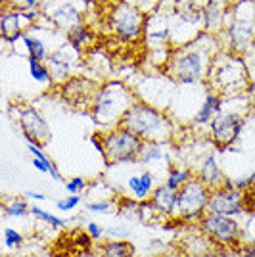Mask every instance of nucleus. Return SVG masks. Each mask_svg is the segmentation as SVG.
I'll list each match as a JSON object with an SVG mask.
<instances>
[{
  "label": "nucleus",
  "mask_w": 255,
  "mask_h": 257,
  "mask_svg": "<svg viewBox=\"0 0 255 257\" xmlns=\"http://www.w3.org/2000/svg\"><path fill=\"white\" fill-rule=\"evenodd\" d=\"M247 94H249V98L255 102V75L251 77V85H249V92H247Z\"/></svg>",
  "instance_id": "obj_40"
},
{
  "label": "nucleus",
  "mask_w": 255,
  "mask_h": 257,
  "mask_svg": "<svg viewBox=\"0 0 255 257\" xmlns=\"http://www.w3.org/2000/svg\"><path fill=\"white\" fill-rule=\"evenodd\" d=\"M98 88H100V85H96L94 81H90V79L71 77L69 81L62 83L60 92H62V98H64L67 104H71V106L90 107Z\"/></svg>",
  "instance_id": "obj_14"
},
{
  "label": "nucleus",
  "mask_w": 255,
  "mask_h": 257,
  "mask_svg": "<svg viewBox=\"0 0 255 257\" xmlns=\"http://www.w3.org/2000/svg\"><path fill=\"white\" fill-rule=\"evenodd\" d=\"M196 177H198L200 181L205 182L211 190L228 181V179L224 177V173H223V169H221L219 160H217V156H215V154H209V156H205V158H203Z\"/></svg>",
  "instance_id": "obj_18"
},
{
  "label": "nucleus",
  "mask_w": 255,
  "mask_h": 257,
  "mask_svg": "<svg viewBox=\"0 0 255 257\" xmlns=\"http://www.w3.org/2000/svg\"><path fill=\"white\" fill-rule=\"evenodd\" d=\"M39 2H41V0H25V8H37V6H39Z\"/></svg>",
  "instance_id": "obj_41"
},
{
  "label": "nucleus",
  "mask_w": 255,
  "mask_h": 257,
  "mask_svg": "<svg viewBox=\"0 0 255 257\" xmlns=\"http://www.w3.org/2000/svg\"><path fill=\"white\" fill-rule=\"evenodd\" d=\"M230 182H232L234 186L238 188V190H242V192H245L247 188H251L255 184V171L249 173V175H245V177H238V179H230Z\"/></svg>",
  "instance_id": "obj_35"
},
{
  "label": "nucleus",
  "mask_w": 255,
  "mask_h": 257,
  "mask_svg": "<svg viewBox=\"0 0 255 257\" xmlns=\"http://www.w3.org/2000/svg\"><path fill=\"white\" fill-rule=\"evenodd\" d=\"M25 198H29V200H37V202H44V200H48V196H46V194L35 192V190H29V192H25Z\"/></svg>",
  "instance_id": "obj_38"
},
{
  "label": "nucleus",
  "mask_w": 255,
  "mask_h": 257,
  "mask_svg": "<svg viewBox=\"0 0 255 257\" xmlns=\"http://www.w3.org/2000/svg\"><path fill=\"white\" fill-rule=\"evenodd\" d=\"M200 226L207 238H211L215 244H223V246L238 244V240L242 236V226L236 217H226V215L207 211L200 221Z\"/></svg>",
  "instance_id": "obj_11"
},
{
  "label": "nucleus",
  "mask_w": 255,
  "mask_h": 257,
  "mask_svg": "<svg viewBox=\"0 0 255 257\" xmlns=\"http://www.w3.org/2000/svg\"><path fill=\"white\" fill-rule=\"evenodd\" d=\"M86 179L83 177H71L69 181H65V190L67 194H83L86 190Z\"/></svg>",
  "instance_id": "obj_33"
},
{
  "label": "nucleus",
  "mask_w": 255,
  "mask_h": 257,
  "mask_svg": "<svg viewBox=\"0 0 255 257\" xmlns=\"http://www.w3.org/2000/svg\"><path fill=\"white\" fill-rule=\"evenodd\" d=\"M251 77L244 58L230 50H221L215 56L207 77V90L223 98H242L249 92Z\"/></svg>",
  "instance_id": "obj_3"
},
{
  "label": "nucleus",
  "mask_w": 255,
  "mask_h": 257,
  "mask_svg": "<svg viewBox=\"0 0 255 257\" xmlns=\"http://www.w3.org/2000/svg\"><path fill=\"white\" fill-rule=\"evenodd\" d=\"M31 207L33 205L27 204V200H23V198H12V200H4V204H2V215L4 217H16V219H20V217H27V215L31 213Z\"/></svg>",
  "instance_id": "obj_27"
},
{
  "label": "nucleus",
  "mask_w": 255,
  "mask_h": 257,
  "mask_svg": "<svg viewBox=\"0 0 255 257\" xmlns=\"http://www.w3.org/2000/svg\"><path fill=\"white\" fill-rule=\"evenodd\" d=\"M160 161H165V163H167V167L173 165L169 154H165L161 142H144V146H142L140 156H139V165H144V167H154V165H156V163H160Z\"/></svg>",
  "instance_id": "obj_20"
},
{
  "label": "nucleus",
  "mask_w": 255,
  "mask_h": 257,
  "mask_svg": "<svg viewBox=\"0 0 255 257\" xmlns=\"http://www.w3.org/2000/svg\"><path fill=\"white\" fill-rule=\"evenodd\" d=\"M156 186H158V179H156V175L150 169L137 171L133 173V175H129L125 196L131 198V200H135V202H146V200L152 198Z\"/></svg>",
  "instance_id": "obj_15"
},
{
  "label": "nucleus",
  "mask_w": 255,
  "mask_h": 257,
  "mask_svg": "<svg viewBox=\"0 0 255 257\" xmlns=\"http://www.w3.org/2000/svg\"><path fill=\"white\" fill-rule=\"evenodd\" d=\"M221 52V41L213 33H200L196 39L175 46L165 64V77L175 85L194 86L207 83L215 56Z\"/></svg>",
  "instance_id": "obj_1"
},
{
  "label": "nucleus",
  "mask_w": 255,
  "mask_h": 257,
  "mask_svg": "<svg viewBox=\"0 0 255 257\" xmlns=\"http://www.w3.org/2000/svg\"><path fill=\"white\" fill-rule=\"evenodd\" d=\"M86 232L92 236V240L96 242V240H100V238L104 236V232H106V230L98 225L96 221H88V223H86Z\"/></svg>",
  "instance_id": "obj_36"
},
{
  "label": "nucleus",
  "mask_w": 255,
  "mask_h": 257,
  "mask_svg": "<svg viewBox=\"0 0 255 257\" xmlns=\"http://www.w3.org/2000/svg\"><path fill=\"white\" fill-rule=\"evenodd\" d=\"M102 139V158L107 167L113 165H135L139 163L140 150L144 140L125 127H115L109 131H98Z\"/></svg>",
  "instance_id": "obj_6"
},
{
  "label": "nucleus",
  "mask_w": 255,
  "mask_h": 257,
  "mask_svg": "<svg viewBox=\"0 0 255 257\" xmlns=\"http://www.w3.org/2000/svg\"><path fill=\"white\" fill-rule=\"evenodd\" d=\"M79 56H81V52L75 50L69 43H62L50 56H48L46 65L50 67L54 83H65V81H69L71 77H75L73 69L77 67V64H79Z\"/></svg>",
  "instance_id": "obj_13"
},
{
  "label": "nucleus",
  "mask_w": 255,
  "mask_h": 257,
  "mask_svg": "<svg viewBox=\"0 0 255 257\" xmlns=\"http://www.w3.org/2000/svg\"><path fill=\"white\" fill-rule=\"evenodd\" d=\"M54 23L58 27H64V29H71L75 23H79V12L77 6L71 2H64L60 4L56 10H54Z\"/></svg>",
  "instance_id": "obj_24"
},
{
  "label": "nucleus",
  "mask_w": 255,
  "mask_h": 257,
  "mask_svg": "<svg viewBox=\"0 0 255 257\" xmlns=\"http://www.w3.org/2000/svg\"><path fill=\"white\" fill-rule=\"evenodd\" d=\"M113 209V202L111 200H100V202H88L86 204V211L96 215H106Z\"/></svg>",
  "instance_id": "obj_32"
},
{
  "label": "nucleus",
  "mask_w": 255,
  "mask_h": 257,
  "mask_svg": "<svg viewBox=\"0 0 255 257\" xmlns=\"http://www.w3.org/2000/svg\"><path fill=\"white\" fill-rule=\"evenodd\" d=\"M223 109H224V98L221 96V94H217V92L207 90L205 98L202 100V104L196 109L194 117H192V123H194V125H200V127L209 125Z\"/></svg>",
  "instance_id": "obj_17"
},
{
  "label": "nucleus",
  "mask_w": 255,
  "mask_h": 257,
  "mask_svg": "<svg viewBox=\"0 0 255 257\" xmlns=\"http://www.w3.org/2000/svg\"><path fill=\"white\" fill-rule=\"evenodd\" d=\"M226 50L242 56L255 41V0H238L224 16Z\"/></svg>",
  "instance_id": "obj_5"
},
{
  "label": "nucleus",
  "mask_w": 255,
  "mask_h": 257,
  "mask_svg": "<svg viewBox=\"0 0 255 257\" xmlns=\"http://www.w3.org/2000/svg\"><path fill=\"white\" fill-rule=\"evenodd\" d=\"M23 234L20 230H16V228H4V246L8 247V249H18V247L23 246Z\"/></svg>",
  "instance_id": "obj_30"
},
{
  "label": "nucleus",
  "mask_w": 255,
  "mask_h": 257,
  "mask_svg": "<svg viewBox=\"0 0 255 257\" xmlns=\"http://www.w3.org/2000/svg\"><path fill=\"white\" fill-rule=\"evenodd\" d=\"M106 234L109 240H129L131 230H129V226H125V225H113V226H107Z\"/></svg>",
  "instance_id": "obj_34"
},
{
  "label": "nucleus",
  "mask_w": 255,
  "mask_h": 257,
  "mask_svg": "<svg viewBox=\"0 0 255 257\" xmlns=\"http://www.w3.org/2000/svg\"><path fill=\"white\" fill-rule=\"evenodd\" d=\"M33 167L37 169L39 173H44V175H50L54 181H62V175H60V171H58V167H56V163H54L48 156L46 158H43V160H39V158H33L31 160Z\"/></svg>",
  "instance_id": "obj_29"
},
{
  "label": "nucleus",
  "mask_w": 255,
  "mask_h": 257,
  "mask_svg": "<svg viewBox=\"0 0 255 257\" xmlns=\"http://www.w3.org/2000/svg\"><path fill=\"white\" fill-rule=\"evenodd\" d=\"M79 204H81V194H69L67 198L58 200V202H56V207H58L62 213H67V211L75 209Z\"/></svg>",
  "instance_id": "obj_31"
},
{
  "label": "nucleus",
  "mask_w": 255,
  "mask_h": 257,
  "mask_svg": "<svg viewBox=\"0 0 255 257\" xmlns=\"http://www.w3.org/2000/svg\"><path fill=\"white\" fill-rule=\"evenodd\" d=\"M244 194H245V211L249 215L255 213V184L251 188H247Z\"/></svg>",
  "instance_id": "obj_37"
},
{
  "label": "nucleus",
  "mask_w": 255,
  "mask_h": 257,
  "mask_svg": "<svg viewBox=\"0 0 255 257\" xmlns=\"http://www.w3.org/2000/svg\"><path fill=\"white\" fill-rule=\"evenodd\" d=\"M67 43L73 46L75 50H79V52H83L86 50L90 44L94 43V35L88 31V27H86L85 23H75L71 29H67Z\"/></svg>",
  "instance_id": "obj_22"
},
{
  "label": "nucleus",
  "mask_w": 255,
  "mask_h": 257,
  "mask_svg": "<svg viewBox=\"0 0 255 257\" xmlns=\"http://www.w3.org/2000/svg\"><path fill=\"white\" fill-rule=\"evenodd\" d=\"M23 44L27 48V60H39V62H44L48 60V56L54 52L50 50L46 43H44L41 37H35L33 33H23L22 37Z\"/></svg>",
  "instance_id": "obj_21"
},
{
  "label": "nucleus",
  "mask_w": 255,
  "mask_h": 257,
  "mask_svg": "<svg viewBox=\"0 0 255 257\" xmlns=\"http://www.w3.org/2000/svg\"><path fill=\"white\" fill-rule=\"evenodd\" d=\"M98 257H135V246L129 240H107L100 246Z\"/></svg>",
  "instance_id": "obj_23"
},
{
  "label": "nucleus",
  "mask_w": 255,
  "mask_h": 257,
  "mask_svg": "<svg viewBox=\"0 0 255 257\" xmlns=\"http://www.w3.org/2000/svg\"><path fill=\"white\" fill-rule=\"evenodd\" d=\"M146 27V16L139 6H133L129 2L117 4V8L111 14V29L117 39L125 43L139 41Z\"/></svg>",
  "instance_id": "obj_9"
},
{
  "label": "nucleus",
  "mask_w": 255,
  "mask_h": 257,
  "mask_svg": "<svg viewBox=\"0 0 255 257\" xmlns=\"http://www.w3.org/2000/svg\"><path fill=\"white\" fill-rule=\"evenodd\" d=\"M245 127V115L242 109H228L221 111L217 117L209 123V140L215 148L228 150L240 139Z\"/></svg>",
  "instance_id": "obj_8"
},
{
  "label": "nucleus",
  "mask_w": 255,
  "mask_h": 257,
  "mask_svg": "<svg viewBox=\"0 0 255 257\" xmlns=\"http://www.w3.org/2000/svg\"><path fill=\"white\" fill-rule=\"evenodd\" d=\"M196 175L188 169V167H177V165H171L167 167V173H165V184L173 188V190H181L182 186L188 181H192Z\"/></svg>",
  "instance_id": "obj_25"
},
{
  "label": "nucleus",
  "mask_w": 255,
  "mask_h": 257,
  "mask_svg": "<svg viewBox=\"0 0 255 257\" xmlns=\"http://www.w3.org/2000/svg\"><path fill=\"white\" fill-rule=\"evenodd\" d=\"M209 211L211 213L226 215V217H240L245 211V194L234 186L230 179L213 188L209 196Z\"/></svg>",
  "instance_id": "obj_12"
},
{
  "label": "nucleus",
  "mask_w": 255,
  "mask_h": 257,
  "mask_svg": "<svg viewBox=\"0 0 255 257\" xmlns=\"http://www.w3.org/2000/svg\"><path fill=\"white\" fill-rule=\"evenodd\" d=\"M177 200H179V190L169 188L165 182L158 184L152 198H150V202L154 204V207L158 209V213L163 219H175L177 217Z\"/></svg>",
  "instance_id": "obj_16"
},
{
  "label": "nucleus",
  "mask_w": 255,
  "mask_h": 257,
  "mask_svg": "<svg viewBox=\"0 0 255 257\" xmlns=\"http://www.w3.org/2000/svg\"><path fill=\"white\" fill-rule=\"evenodd\" d=\"M242 257H255V242L242 247Z\"/></svg>",
  "instance_id": "obj_39"
},
{
  "label": "nucleus",
  "mask_w": 255,
  "mask_h": 257,
  "mask_svg": "<svg viewBox=\"0 0 255 257\" xmlns=\"http://www.w3.org/2000/svg\"><path fill=\"white\" fill-rule=\"evenodd\" d=\"M31 213L35 215L39 221H43L44 225L52 226V228H56V230H62V228H65V226H67V221H69V219H60V217H56V215H52L50 211L43 209L41 205H33Z\"/></svg>",
  "instance_id": "obj_28"
},
{
  "label": "nucleus",
  "mask_w": 255,
  "mask_h": 257,
  "mask_svg": "<svg viewBox=\"0 0 255 257\" xmlns=\"http://www.w3.org/2000/svg\"><path fill=\"white\" fill-rule=\"evenodd\" d=\"M23 22H27L23 18L22 12H2V18H0V33H2V39L14 43L18 39L23 37Z\"/></svg>",
  "instance_id": "obj_19"
},
{
  "label": "nucleus",
  "mask_w": 255,
  "mask_h": 257,
  "mask_svg": "<svg viewBox=\"0 0 255 257\" xmlns=\"http://www.w3.org/2000/svg\"><path fill=\"white\" fill-rule=\"evenodd\" d=\"M121 127L129 128L144 142L167 144L173 139V119L160 106H154L144 100H137L133 107L121 119Z\"/></svg>",
  "instance_id": "obj_4"
},
{
  "label": "nucleus",
  "mask_w": 255,
  "mask_h": 257,
  "mask_svg": "<svg viewBox=\"0 0 255 257\" xmlns=\"http://www.w3.org/2000/svg\"><path fill=\"white\" fill-rule=\"evenodd\" d=\"M12 111H16L14 117L18 121L27 142L39 144L43 148L50 142V139H52L50 125L37 107L29 106V104H16V106H12Z\"/></svg>",
  "instance_id": "obj_10"
},
{
  "label": "nucleus",
  "mask_w": 255,
  "mask_h": 257,
  "mask_svg": "<svg viewBox=\"0 0 255 257\" xmlns=\"http://www.w3.org/2000/svg\"><path fill=\"white\" fill-rule=\"evenodd\" d=\"M27 62H29V75H31L35 83L44 86L54 85V77L50 73V67L44 62H39V60H27Z\"/></svg>",
  "instance_id": "obj_26"
},
{
  "label": "nucleus",
  "mask_w": 255,
  "mask_h": 257,
  "mask_svg": "<svg viewBox=\"0 0 255 257\" xmlns=\"http://www.w3.org/2000/svg\"><path fill=\"white\" fill-rule=\"evenodd\" d=\"M209 196H211V188L198 177H194L179 190L175 219L184 223L202 221L203 215L209 211Z\"/></svg>",
  "instance_id": "obj_7"
},
{
  "label": "nucleus",
  "mask_w": 255,
  "mask_h": 257,
  "mask_svg": "<svg viewBox=\"0 0 255 257\" xmlns=\"http://www.w3.org/2000/svg\"><path fill=\"white\" fill-rule=\"evenodd\" d=\"M140 100L139 94L123 81H107L96 90L94 100L88 107V113L100 131H109L121 125L133 104Z\"/></svg>",
  "instance_id": "obj_2"
}]
</instances>
